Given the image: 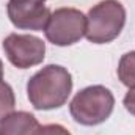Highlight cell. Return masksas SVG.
Here are the masks:
<instances>
[{
	"label": "cell",
	"mask_w": 135,
	"mask_h": 135,
	"mask_svg": "<svg viewBox=\"0 0 135 135\" xmlns=\"http://www.w3.org/2000/svg\"><path fill=\"white\" fill-rule=\"evenodd\" d=\"M72 91V77L66 68L47 65L27 83L28 101L36 110H54L65 105Z\"/></svg>",
	"instance_id": "6da1fadb"
},
{
	"label": "cell",
	"mask_w": 135,
	"mask_h": 135,
	"mask_svg": "<svg viewBox=\"0 0 135 135\" xmlns=\"http://www.w3.org/2000/svg\"><path fill=\"white\" fill-rule=\"evenodd\" d=\"M124 24V6L118 0H102L88 11L85 36L93 44H107L119 36Z\"/></svg>",
	"instance_id": "7a4b0ae2"
},
{
	"label": "cell",
	"mask_w": 135,
	"mask_h": 135,
	"mask_svg": "<svg viewBox=\"0 0 135 135\" xmlns=\"http://www.w3.org/2000/svg\"><path fill=\"white\" fill-rule=\"evenodd\" d=\"M113 107L115 98L112 91L102 85H93L74 96L69 112L75 123L82 126H98L110 118Z\"/></svg>",
	"instance_id": "3957f363"
},
{
	"label": "cell",
	"mask_w": 135,
	"mask_h": 135,
	"mask_svg": "<svg viewBox=\"0 0 135 135\" xmlns=\"http://www.w3.org/2000/svg\"><path fill=\"white\" fill-rule=\"evenodd\" d=\"M86 32V16L75 8H58L50 13L44 33L47 41L65 47L79 42Z\"/></svg>",
	"instance_id": "277c9868"
},
{
	"label": "cell",
	"mask_w": 135,
	"mask_h": 135,
	"mask_svg": "<svg viewBox=\"0 0 135 135\" xmlns=\"http://www.w3.org/2000/svg\"><path fill=\"white\" fill-rule=\"evenodd\" d=\"M3 50L9 63L19 69L36 66L46 57V44L33 35H8L3 39Z\"/></svg>",
	"instance_id": "5b68a950"
},
{
	"label": "cell",
	"mask_w": 135,
	"mask_h": 135,
	"mask_svg": "<svg viewBox=\"0 0 135 135\" xmlns=\"http://www.w3.org/2000/svg\"><path fill=\"white\" fill-rule=\"evenodd\" d=\"M8 17L11 24L22 30L42 32L50 17V9L46 5L39 6H16L8 3Z\"/></svg>",
	"instance_id": "8992f818"
},
{
	"label": "cell",
	"mask_w": 135,
	"mask_h": 135,
	"mask_svg": "<svg viewBox=\"0 0 135 135\" xmlns=\"http://www.w3.org/2000/svg\"><path fill=\"white\" fill-rule=\"evenodd\" d=\"M38 119L28 112H13L0 121V135H33Z\"/></svg>",
	"instance_id": "52a82bcc"
},
{
	"label": "cell",
	"mask_w": 135,
	"mask_h": 135,
	"mask_svg": "<svg viewBox=\"0 0 135 135\" xmlns=\"http://www.w3.org/2000/svg\"><path fill=\"white\" fill-rule=\"evenodd\" d=\"M118 77L123 85L135 86V52H127L121 57L118 65Z\"/></svg>",
	"instance_id": "ba28073f"
},
{
	"label": "cell",
	"mask_w": 135,
	"mask_h": 135,
	"mask_svg": "<svg viewBox=\"0 0 135 135\" xmlns=\"http://www.w3.org/2000/svg\"><path fill=\"white\" fill-rule=\"evenodd\" d=\"M14 105H16V98L13 88L6 82L0 80V121L13 113Z\"/></svg>",
	"instance_id": "9c48e42d"
},
{
	"label": "cell",
	"mask_w": 135,
	"mask_h": 135,
	"mask_svg": "<svg viewBox=\"0 0 135 135\" xmlns=\"http://www.w3.org/2000/svg\"><path fill=\"white\" fill-rule=\"evenodd\" d=\"M33 135H71V132L60 124H46L39 126Z\"/></svg>",
	"instance_id": "30bf717a"
},
{
	"label": "cell",
	"mask_w": 135,
	"mask_h": 135,
	"mask_svg": "<svg viewBox=\"0 0 135 135\" xmlns=\"http://www.w3.org/2000/svg\"><path fill=\"white\" fill-rule=\"evenodd\" d=\"M124 107H126V110L131 113V115H134L135 116V86L132 88H129V91H127V94L124 96Z\"/></svg>",
	"instance_id": "8fae6325"
},
{
	"label": "cell",
	"mask_w": 135,
	"mask_h": 135,
	"mask_svg": "<svg viewBox=\"0 0 135 135\" xmlns=\"http://www.w3.org/2000/svg\"><path fill=\"white\" fill-rule=\"evenodd\" d=\"M8 3L16 6H39V5H44L46 0H9Z\"/></svg>",
	"instance_id": "7c38bea8"
},
{
	"label": "cell",
	"mask_w": 135,
	"mask_h": 135,
	"mask_svg": "<svg viewBox=\"0 0 135 135\" xmlns=\"http://www.w3.org/2000/svg\"><path fill=\"white\" fill-rule=\"evenodd\" d=\"M3 79V63H2V60H0V80Z\"/></svg>",
	"instance_id": "4fadbf2b"
}]
</instances>
